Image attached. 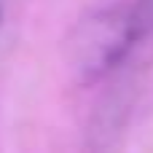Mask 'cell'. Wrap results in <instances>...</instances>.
Masks as SVG:
<instances>
[{
  "mask_svg": "<svg viewBox=\"0 0 153 153\" xmlns=\"http://www.w3.org/2000/svg\"><path fill=\"white\" fill-rule=\"evenodd\" d=\"M0 30H3V0H0Z\"/></svg>",
  "mask_w": 153,
  "mask_h": 153,
  "instance_id": "3957f363",
  "label": "cell"
},
{
  "mask_svg": "<svg viewBox=\"0 0 153 153\" xmlns=\"http://www.w3.org/2000/svg\"><path fill=\"white\" fill-rule=\"evenodd\" d=\"M132 108H134V83L126 78H118V83L110 86V91L100 100V105L91 116L89 145H94V148L110 145L124 132Z\"/></svg>",
  "mask_w": 153,
  "mask_h": 153,
  "instance_id": "7a4b0ae2",
  "label": "cell"
},
{
  "mask_svg": "<svg viewBox=\"0 0 153 153\" xmlns=\"http://www.w3.org/2000/svg\"><path fill=\"white\" fill-rule=\"evenodd\" d=\"M153 40V0H124L89 11L70 30L65 56L81 83H102L132 67Z\"/></svg>",
  "mask_w": 153,
  "mask_h": 153,
  "instance_id": "6da1fadb",
  "label": "cell"
}]
</instances>
